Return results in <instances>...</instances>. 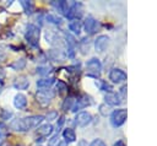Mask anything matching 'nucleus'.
Here are the masks:
<instances>
[{
	"label": "nucleus",
	"instance_id": "obj_1",
	"mask_svg": "<svg viewBox=\"0 0 157 146\" xmlns=\"http://www.w3.org/2000/svg\"><path fill=\"white\" fill-rule=\"evenodd\" d=\"M43 117L42 115H32V117H26V118H21V119H15L11 123V129L16 130V131H27L32 128L38 126L42 121H43Z\"/></svg>",
	"mask_w": 157,
	"mask_h": 146
},
{
	"label": "nucleus",
	"instance_id": "obj_2",
	"mask_svg": "<svg viewBox=\"0 0 157 146\" xmlns=\"http://www.w3.org/2000/svg\"><path fill=\"white\" fill-rule=\"evenodd\" d=\"M39 36H40L39 27H37L36 25H32V23L27 25L26 32H25V37H26L27 42H28L32 47L37 48V47L39 45Z\"/></svg>",
	"mask_w": 157,
	"mask_h": 146
},
{
	"label": "nucleus",
	"instance_id": "obj_3",
	"mask_svg": "<svg viewBox=\"0 0 157 146\" xmlns=\"http://www.w3.org/2000/svg\"><path fill=\"white\" fill-rule=\"evenodd\" d=\"M126 115H128L126 109H115V110H113V113L110 115L112 125L115 126V128L121 126L125 123V120H126Z\"/></svg>",
	"mask_w": 157,
	"mask_h": 146
},
{
	"label": "nucleus",
	"instance_id": "obj_4",
	"mask_svg": "<svg viewBox=\"0 0 157 146\" xmlns=\"http://www.w3.org/2000/svg\"><path fill=\"white\" fill-rule=\"evenodd\" d=\"M86 66H87V69H88V71H90L88 75H90V76H94V77H97V76L99 75L101 70H102V64H101L99 59H97V58H91V59L87 61Z\"/></svg>",
	"mask_w": 157,
	"mask_h": 146
},
{
	"label": "nucleus",
	"instance_id": "obj_5",
	"mask_svg": "<svg viewBox=\"0 0 157 146\" xmlns=\"http://www.w3.org/2000/svg\"><path fill=\"white\" fill-rule=\"evenodd\" d=\"M91 120H92V115L88 112H80V113H77V115L75 118V123L80 128L86 126L87 124L91 123Z\"/></svg>",
	"mask_w": 157,
	"mask_h": 146
},
{
	"label": "nucleus",
	"instance_id": "obj_6",
	"mask_svg": "<svg viewBox=\"0 0 157 146\" xmlns=\"http://www.w3.org/2000/svg\"><path fill=\"white\" fill-rule=\"evenodd\" d=\"M109 80H112L115 83L123 82L126 80V74L120 69H112L109 72Z\"/></svg>",
	"mask_w": 157,
	"mask_h": 146
},
{
	"label": "nucleus",
	"instance_id": "obj_7",
	"mask_svg": "<svg viewBox=\"0 0 157 146\" xmlns=\"http://www.w3.org/2000/svg\"><path fill=\"white\" fill-rule=\"evenodd\" d=\"M91 103H92V102H91L90 97H87V96H82V97H80V98L75 99V102H74V104H72L71 110H72V112H77L78 109H82V108H85V107L90 106Z\"/></svg>",
	"mask_w": 157,
	"mask_h": 146
},
{
	"label": "nucleus",
	"instance_id": "obj_8",
	"mask_svg": "<svg viewBox=\"0 0 157 146\" xmlns=\"http://www.w3.org/2000/svg\"><path fill=\"white\" fill-rule=\"evenodd\" d=\"M98 27H99L98 21L94 20L92 16H88V17L85 20V31H86L87 33H94V32H97Z\"/></svg>",
	"mask_w": 157,
	"mask_h": 146
},
{
	"label": "nucleus",
	"instance_id": "obj_9",
	"mask_svg": "<svg viewBox=\"0 0 157 146\" xmlns=\"http://www.w3.org/2000/svg\"><path fill=\"white\" fill-rule=\"evenodd\" d=\"M109 44V37L105 36V34H101L97 37L96 42H94V47H96V50L97 52H103Z\"/></svg>",
	"mask_w": 157,
	"mask_h": 146
},
{
	"label": "nucleus",
	"instance_id": "obj_10",
	"mask_svg": "<svg viewBox=\"0 0 157 146\" xmlns=\"http://www.w3.org/2000/svg\"><path fill=\"white\" fill-rule=\"evenodd\" d=\"M65 39H66V44H67V56H70V58H74V55H75V47H76V40H75V38L71 36V34H69V33H66L65 34Z\"/></svg>",
	"mask_w": 157,
	"mask_h": 146
},
{
	"label": "nucleus",
	"instance_id": "obj_11",
	"mask_svg": "<svg viewBox=\"0 0 157 146\" xmlns=\"http://www.w3.org/2000/svg\"><path fill=\"white\" fill-rule=\"evenodd\" d=\"M28 86H29V81L26 76H18L13 81V87L17 90H26Z\"/></svg>",
	"mask_w": 157,
	"mask_h": 146
},
{
	"label": "nucleus",
	"instance_id": "obj_12",
	"mask_svg": "<svg viewBox=\"0 0 157 146\" xmlns=\"http://www.w3.org/2000/svg\"><path fill=\"white\" fill-rule=\"evenodd\" d=\"M104 99H105V102H107L109 106H118V104H120V102H121L120 96L117 94V93H113V92L107 93L105 97H104Z\"/></svg>",
	"mask_w": 157,
	"mask_h": 146
},
{
	"label": "nucleus",
	"instance_id": "obj_13",
	"mask_svg": "<svg viewBox=\"0 0 157 146\" xmlns=\"http://www.w3.org/2000/svg\"><path fill=\"white\" fill-rule=\"evenodd\" d=\"M13 106L18 109H23L26 106H27V98L25 94L22 93H17L13 98Z\"/></svg>",
	"mask_w": 157,
	"mask_h": 146
},
{
	"label": "nucleus",
	"instance_id": "obj_14",
	"mask_svg": "<svg viewBox=\"0 0 157 146\" xmlns=\"http://www.w3.org/2000/svg\"><path fill=\"white\" fill-rule=\"evenodd\" d=\"M52 5H53L60 13H63V15H65V16H66V13H67V11H69V7H70V4L66 2V1H53Z\"/></svg>",
	"mask_w": 157,
	"mask_h": 146
},
{
	"label": "nucleus",
	"instance_id": "obj_15",
	"mask_svg": "<svg viewBox=\"0 0 157 146\" xmlns=\"http://www.w3.org/2000/svg\"><path fill=\"white\" fill-rule=\"evenodd\" d=\"M52 97L53 94H48L47 90H39V92H37V101L40 102L42 104H48Z\"/></svg>",
	"mask_w": 157,
	"mask_h": 146
},
{
	"label": "nucleus",
	"instance_id": "obj_16",
	"mask_svg": "<svg viewBox=\"0 0 157 146\" xmlns=\"http://www.w3.org/2000/svg\"><path fill=\"white\" fill-rule=\"evenodd\" d=\"M54 83V79L48 77V79H40L37 81V87L40 90H48L52 85Z\"/></svg>",
	"mask_w": 157,
	"mask_h": 146
},
{
	"label": "nucleus",
	"instance_id": "obj_17",
	"mask_svg": "<svg viewBox=\"0 0 157 146\" xmlns=\"http://www.w3.org/2000/svg\"><path fill=\"white\" fill-rule=\"evenodd\" d=\"M63 137H64V140H65L66 144L74 142V141L76 140V134H75V131H74L72 129L67 128V129H65V130L63 131Z\"/></svg>",
	"mask_w": 157,
	"mask_h": 146
},
{
	"label": "nucleus",
	"instance_id": "obj_18",
	"mask_svg": "<svg viewBox=\"0 0 157 146\" xmlns=\"http://www.w3.org/2000/svg\"><path fill=\"white\" fill-rule=\"evenodd\" d=\"M53 133V126L50 124H44V125H40L38 129H37V134L38 135H42L43 137L50 135Z\"/></svg>",
	"mask_w": 157,
	"mask_h": 146
},
{
	"label": "nucleus",
	"instance_id": "obj_19",
	"mask_svg": "<svg viewBox=\"0 0 157 146\" xmlns=\"http://www.w3.org/2000/svg\"><path fill=\"white\" fill-rule=\"evenodd\" d=\"M69 28H70V31H72L74 33H80V31H81V22L78 21V20H72L70 23H69Z\"/></svg>",
	"mask_w": 157,
	"mask_h": 146
},
{
	"label": "nucleus",
	"instance_id": "obj_20",
	"mask_svg": "<svg viewBox=\"0 0 157 146\" xmlns=\"http://www.w3.org/2000/svg\"><path fill=\"white\" fill-rule=\"evenodd\" d=\"M52 58L54 59V60H56V61H63L64 60V58H65V54L63 53V50H60V49H54V50H52Z\"/></svg>",
	"mask_w": 157,
	"mask_h": 146
},
{
	"label": "nucleus",
	"instance_id": "obj_21",
	"mask_svg": "<svg viewBox=\"0 0 157 146\" xmlns=\"http://www.w3.org/2000/svg\"><path fill=\"white\" fill-rule=\"evenodd\" d=\"M25 65H26V60L25 59H17V60H15L13 63L10 64V66L13 70H21V69L25 67Z\"/></svg>",
	"mask_w": 157,
	"mask_h": 146
},
{
	"label": "nucleus",
	"instance_id": "obj_22",
	"mask_svg": "<svg viewBox=\"0 0 157 146\" xmlns=\"http://www.w3.org/2000/svg\"><path fill=\"white\" fill-rule=\"evenodd\" d=\"M96 85H98L99 86V88L102 90V91H107L108 93L109 92H112V86L109 85V83H107V82H104V81H98V82H96Z\"/></svg>",
	"mask_w": 157,
	"mask_h": 146
},
{
	"label": "nucleus",
	"instance_id": "obj_23",
	"mask_svg": "<svg viewBox=\"0 0 157 146\" xmlns=\"http://www.w3.org/2000/svg\"><path fill=\"white\" fill-rule=\"evenodd\" d=\"M74 102H75V99H74L72 97H67V98L65 99L64 104H63V109H64V110L71 109V108H72V104H74Z\"/></svg>",
	"mask_w": 157,
	"mask_h": 146
},
{
	"label": "nucleus",
	"instance_id": "obj_24",
	"mask_svg": "<svg viewBox=\"0 0 157 146\" xmlns=\"http://www.w3.org/2000/svg\"><path fill=\"white\" fill-rule=\"evenodd\" d=\"M47 21L52 22V23H55V25H60L63 22V20L55 15H47Z\"/></svg>",
	"mask_w": 157,
	"mask_h": 146
},
{
	"label": "nucleus",
	"instance_id": "obj_25",
	"mask_svg": "<svg viewBox=\"0 0 157 146\" xmlns=\"http://www.w3.org/2000/svg\"><path fill=\"white\" fill-rule=\"evenodd\" d=\"M20 4H21L23 7H25V11H26L27 13H31V12H32V9H33V6H32V2L22 0V1H20Z\"/></svg>",
	"mask_w": 157,
	"mask_h": 146
},
{
	"label": "nucleus",
	"instance_id": "obj_26",
	"mask_svg": "<svg viewBox=\"0 0 157 146\" xmlns=\"http://www.w3.org/2000/svg\"><path fill=\"white\" fill-rule=\"evenodd\" d=\"M7 134H9L7 126H6L4 123H0V140L4 139L5 136H7Z\"/></svg>",
	"mask_w": 157,
	"mask_h": 146
},
{
	"label": "nucleus",
	"instance_id": "obj_27",
	"mask_svg": "<svg viewBox=\"0 0 157 146\" xmlns=\"http://www.w3.org/2000/svg\"><path fill=\"white\" fill-rule=\"evenodd\" d=\"M59 145V135H54L49 141H48V146H58Z\"/></svg>",
	"mask_w": 157,
	"mask_h": 146
},
{
	"label": "nucleus",
	"instance_id": "obj_28",
	"mask_svg": "<svg viewBox=\"0 0 157 146\" xmlns=\"http://www.w3.org/2000/svg\"><path fill=\"white\" fill-rule=\"evenodd\" d=\"M99 112H101L102 115H107V114H109V107L107 104H101L99 106Z\"/></svg>",
	"mask_w": 157,
	"mask_h": 146
},
{
	"label": "nucleus",
	"instance_id": "obj_29",
	"mask_svg": "<svg viewBox=\"0 0 157 146\" xmlns=\"http://www.w3.org/2000/svg\"><path fill=\"white\" fill-rule=\"evenodd\" d=\"M90 146H107V145H105V142H104L103 140L96 139V140H93V141L90 144Z\"/></svg>",
	"mask_w": 157,
	"mask_h": 146
},
{
	"label": "nucleus",
	"instance_id": "obj_30",
	"mask_svg": "<svg viewBox=\"0 0 157 146\" xmlns=\"http://www.w3.org/2000/svg\"><path fill=\"white\" fill-rule=\"evenodd\" d=\"M50 71H52L50 67H38L37 69V72L40 74V75H48Z\"/></svg>",
	"mask_w": 157,
	"mask_h": 146
},
{
	"label": "nucleus",
	"instance_id": "obj_31",
	"mask_svg": "<svg viewBox=\"0 0 157 146\" xmlns=\"http://www.w3.org/2000/svg\"><path fill=\"white\" fill-rule=\"evenodd\" d=\"M56 117H58V113H56V112H50V113H48L47 119H48V120H53V119H55Z\"/></svg>",
	"mask_w": 157,
	"mask_h": 146
},
{
	"label": "nucleus",
	"instance_id": "obj_32",
	"mask_svg": "<svg viewBox=\"0 0 157 146\" xmlns=\"http://www.w3.org/2000/svg\"><path fill=\"white\" fill-rule=\"evenodd\" d=\"M58 87L60 88V92H64L66 90V85L64 82H61V81H58Z\"/></svg>",
	"mask_w": 157,
	"mask_h": 146
},
{
	"label": "nucleus",
	"instance_id": "obj_33",
	"mask_svg": "<svg viewBox=\"0 0 157 146\" xmlns=\"http://www.w3.org/2000/svg\"><path fill=\"white\" fill-rule=\"evenodd\" d=\"M64 121H65V118L64 117H60V119H59V123H58V125H56V130L59 131V129L61 128V125L64 124Z\"/></svg>",
	"mask_w": 157,
	"mask_h": 146
},
{
	"label": "nucleus",
	"instance_id": "obj_34",
	"mask_svg": "<svg viewBox=\"0 0 157 146\" xmlns=\"http://www.w3.org/2000/svg\"><path fill=\"white\" fill-rule=\"evenodd\" d=\"M4 55H5V47L0 44V60L4 58Z\"/></svg>",
	"mask_w": 157,
	"mask_h": 146
},
{
	"label": "nucleus",
	"instance_id": "obj_35",
	"mask_svg": "<svg viewBox=\"0 0 157 146\" xmlns=\"http://www.w3.org/2000/svg\"><path fill=\"white\" fill-rule=\"evenodd\" d=\"M113 146H125V144H124L121 140H119V141H117V142H115Z\"/></svg>",
	"mask_w": 157,
	"mask_h": 146
},
{
	"label": "nucleus",
	"instance_id": "obj_36",
	"mask_svg": "<svg viewBox=\"0 0 157 146\" xmlns=\"http://www.w3.org/2000/svg\"><path fill=\"white\" fill-rule=\"evenodd\" d=\"M0 146H2V140H0Z\"/></svg>",
	"mask_w": 157,
	"mask_h": 146
}]
</instances>
